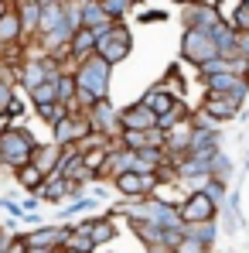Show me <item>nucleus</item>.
I'll list each match as a JSON object with an SVG mask.
<instances>
[{"mask_svg":"<svg viewBox=\"0 0 249 253\" xmlns=\"http://www.w3.org/2000/svg\"><path fill=\"white\" fill-rule=\"evenodd\" d=\"M109 62H103L96 51L89 55V58H82L79 62V69H75V83L82 85V89H89V92H96L99 99L109 92Z\"/></svg>","mask_w":249,"mask_h":253,"instance_id":"f257e3e1","label":"nucleus"},{"mask_svg":"<svg viewBox=\"0 0 249 253\" xmlns=\"http://www.w3.org/2000/svg\"><path fill=\"white\" fill-rule=\"evenodd\" d=\"M218 55V44L215 38L208 35V31H198V28H184V35H181V58L184 62H191L195 69L208 62V58H215Z\"/></svg>","mask_w":249,"mask_h":253,"instance_id":"f03ea898","label":"nucleus"},{"mask_svg":"<svg viewBox=\"0 0 249 253\" xmlns=\"http://www.w3.org/2000/svg\"><path fill=\"white\" fill-rule=\"evenodd\" d=\"M181 21H184V28H198V31L212 35V28L222 24V10L215 3H205V0H188L181 10Z\"/></svg>","mask_w":249,"mask_h":253,"instance_id":"7ed1b4c3","label":"nucleus"},{"mask_svg":"<svg viewBox=\"0 0 249 253\" xmlns=\"http://www.w3.org/2000/svg\"><path fill=\"white\" fill-rule=\"evenodd\" d=\"M202 110H208V113H212V117L222 124V120L239 117V99H232V92H212V89H205Z\"/></svg>","mask_w":249,"mask_h":253,"instance_id":"20e7f679","label":"nucleus"},{"mask_svg":"<svg viewBox=\"0 0 249 253\" xmlns=\"http://www.w3.org/2000/svg\"><path fill=\"white\" fill-rule=\"evenodd\" d=\"M212 215H215V199L208 192H195L188 199V206L181 209V219H188V222H208Z\"/></svg>","mask_w":249,"mask_h":253,"instance_id":"39448f33","label":"nucleus"},{"mask_svg":"<svg viewBox=\"0 0 249 253\" xmlns=\"http://www.w3.org/2000/svg\"><path fill=\"white\" fill-rule=\"evenodd\" d=\"M120 124H123V130H150V126H157V113L147 110L143 103H137L120 113Z\"/></svg>","mask_w":249,"mask_h":253,"instance_id":"423d86ee","label":"nucleus"},{"mask_svg":"<svg viewBox=\"0 0 249 253\" xmlns=\"http://www.w3.org/2000/svg\"><path fill=\"white\" fill-rule=\"evenodd\" d=\"M17 181H21L24 188H38V185L44 181V171L38 168V165H31V161H28V165H21V168H17Z\"/></svg>","mask_w":249,"mask_h":253,"instance_id":"0eeeda50","label":"nucleus"},{"mask_svg":"<svg viewBox=\"0 0 249 253\" xmlns=\"http://www.w3.org/2000/svg\"><path fill=\"white\" fill-rule=\"evenodd\" d=\"M229 24H232L239 35H243V31H249V3H239V7L232 10V21H229Z\"/></svg>","mask_w":249,"mask_h":253,"instance_id":"6e6552de","label":"nucleus"},{"mask_svg":"<svg viewBox=\"0 0 249 253\" xmlns=\"http://www.w3.org/2000/svg\"><path fill=\"white\" fill-rule=\"evenodd\" d=\"M92 229V243H103L106 236H113V226L109 222H96V226H89Z\"/></svg>","mask_w":249,"mask_h":253,"instance_id":"1a4fd4ad","label":"nucleus"},{"mask_svg":"<svg viewBox=\"0 0 249 253\" xmlns=\"http://www.w3.org/2000/svg\"><path fill=\"white\" fill-rule=\"evenodd\" d=\"M167 14L164 10H143V14H140V21H164Z\"/></svg>","mask_w":249,"mask_h":253,"instance_id":"9d476101","label":"nucleus"},{"mask_svg":"<svg viewBox=\"0 0 249 253\" xmlns=\"http://www.w3.org/2000/svg\"><path fill=\"white\" fill-rule=\"evenodd\" d=\"M7 7H10V0H0V14H3V10H7Z\"/></svg>","mask_w":249,"mask_h":253,"instance_id":"9b49d317","label":"nucleus"}]
</instances>
